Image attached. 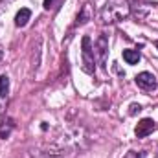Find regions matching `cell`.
<instances>
[{
	"label": "cell",
	"mask_w": 158,
	"mask_h": 158,
	"mask_svg": "<svg viewBox=\"0 0 158 158\" xmlns=\"http://www.w3.org/2000/svg\"><path fill=\"white\" fill-rule=\"evenodd\" d=\"M129 15H131V6L127 0H112L99 9L98 20L101 24H116L119 20L127 19Z\"/></svg>",
	"instance_id": "6da1fadb"
},
{
	"label": "cell",
	"mask_w": 158,
	"mask_h": 158,
	"mask_svg": "<svg viewBox=\"0 0 158 158\" xmlns=\"http://www.w3.org/2000/svg\"><path fill=\"white\" fill-rule=\"evenodd\" d=\"M81 46H83V70L92 76L96 72V55H94V44L90 37H83Z\"/></svg>",
	"instance_id": "7a4b0ae2"
},
{
	"label": "cell",
	"mask_w": 158,
	"mask_h": 158,
	"mask_svg": "<svg viewBox=\"0 0 158 158\" xmlns=\"http://www.w3.org/2000/svg\"><path fill=\"white\" fill-rule=\"evenodd\" d=\"M107 53H109V37L105 33H99L98 40L94 42V55L98 57L101 68H107Z\"/></svg>",
	"instance_id": "3957f363"
},
{
	"label": "cell",
	"mask_w": 158,
	"mask_h": 158,
	"mask_svg": "<svg viewBox=\"0 0 158 158\" xmlns=\"http://www.w3.org/2000/svg\"><path fill=\"white\" fill-rule=\"evenodd\" d=\"M136 85L142 90H155L158 86V79L151 72H142V74L136 76Z\"/></svg>",
	"instance_id": "277c9868"
},
{
	"label": "cell",
	"mask_w": 158,
	"mask_h": 158,
	"mask_svg": "<svg viewBox=\"0 0 158 158\" xmlns=\"http://www.w3.org/2000/svg\"><path fill=\"white\" fill-rule=\"evenodd\" d=\"M155 129H156V123H155L153 119L143 118L142 121H138V125H136V129H134V134H136V138H145V136H149Z\"/></svg>",
	"instance_id": "5b68a950"
},
{
	"label": "cell",
	"mask_w": 158,
	"mask_h": 158,
	"mask_svg": "<svg viewBox=\"0 0 158 158\" xmlns=\"http://www.w3.org/2000/svg\"><path fill=\"white\" fill-rule=\"evenodd\" d=\"M30 156L31 158H64L61 151H53V149H31Z\"/></svg>",
	"instance_id": "8992f818"
},
{
	"label": "cell",
	"mask_w": 158,
	"mask_h": 158,
	"mask_svg": "<svg viewBox=\"0 0 158 158\" xmlns=\"http://www.w3.org/2000/svg\"><path fill=\"white\" fill-rule=\"evenodd\" d=\"M88 20H92V7H90V4H85V6L81 7L79 15H77L76 26H83V24H86Z\"/></svg>",
	"instance_id": "52a82bcc"
},
{
	"label": "cell",
	"mask_w": 158,
	"mask_h": 158,
	"mask_svg": "<svg viewBox=\"0 0 158 158\" xmlns=\"http://www.w3.org/2000/svg\"><path fill=\"white\" fill-rule=\"evenodd\" d=\"M30 19H31V11H30L28 7H22V9L17 13V17H15V26H17V28H24Z\"/></svg>",
	"instance_id": "ba28073f"
},
{
	"label": "cell",
	"mask_w": 158,
	"mask_h": 158,
	"mask_svg": "<svg viewBox=\"0 0 158 158\" xmlns=\"http://www.w3.org/2000/svg\"><path fill=\"white\" fill-rule=\"evenodd\" d=\"M123 61L127 64H136L140 61V52L138 50H123Z\"/></svg>",
	"instance_id": "9c48e42d"
},
{
	"label": "cell",
	"mask_w": 158,
	"mask_h": 158,
	"mask_svg": "<svg viewBox=\"0 0 158 158\" xmlns=\"http://www.w3.org/2000/svg\"><path fill=\"white\" fill-rule=\"evenodd\" d=\"M13 127H15L13 119L7 118L4 123H2V127H0V138H2V140H7V138H9V134H11V131H13Z\"/></svg>",
	"instance_id": "30bf717a"
},
{
	"label": "cell",
	"mask_w": 158,
	"mask_h": 158,
	"mask_svg": "<svg viewBox=\"0 0 158 158\" xmlns=\"http://www.w3.org/2000/svg\"><path fill=\"white\" fill-rule=\"evenodd\" d=\"M9 94V77L4 74L0 76V98H7Z\"/></svg>",
	"instance_id": "8fae6325"
},
{
	"label": "cell",
	"mask_w": 158,
	"mask_h": 158,
	"mask_svg": "<svg viewBox=\"0 0 158 158\" xmlns=\"http://www.w3.org/2000/svg\"><path fill=\"white\" fill-rule=\"evenodd\" d=\"M143 156H145L143 151H129L123 158H143Z\"/></svg>",
	"instance_id": "7c38bea8"
},
{
	"label": "cell",
	"mask_w": 158,
	"mask_h": 158,
	"mask_svg": "<svg viewBox=\"0 0 158 158\" xmlns=\"http://www.w3.org/2000/svg\"><path fill=\"white\" fill-rule=\"evenodd\" d=\"M129 109H131V110H129V114H138V112L142 110V107H140L138 103H132V105H131Z\"/></svg>",
	"instance_id": "4fadbf2b"
},
{
	"label": "cell",
	"mask_w": 158,
	"mask_h": 158,
	"mask_svg": "<svg viewBox=\"0 0 158 158\" xmlns=\"http://www.w3.org/2000/svg\"><path fill=\"white\" fill-rule=\"evenodd\" d=\"M53 2H55V0H44V9H50V7H53Z\"/></svg>",
	"instance_id": "5bb4252c"
},
{
	"label": "cell",
	"mask_w": 158,
	"mask_h": 158,
	"mask_svg": "<svg viewBox=\"0 0 158 158\" xmlns=\"http://www.w3.org/2000/svg\"><path fill=\"white\" fill-rule=\"evenodd\" d=\"M2 59H4V52L0 50V63H2Z\"/></svg>",
	"instance_id": "9a60e30c"
},
{
	"label": "cell",
	"mask_w": 158,
	"mask_h": 158,
	"mask_svg": "<svg viewBox=\"0 0 158 158\" xmlns=\"http://www.w3.org/2000/svg\"><path fill=\"white\" fill-rule=\"evenodd\" d=\"M149 4H158V0H147Z\"/></svg>",
	"instance_id": "2e32d148"
},
{
	"label": "cell",
	"mask_w": 158,
	"mask_h": 158,
	"mask_svg": "<svg viewBox=\"0 0 158 158\" xmlns=\"http://www.w3.org/2000/svg\"><path fill=\"white\" fill-rule=\"evenodd\" d=\"M156 48H158V40H156Z\"/></svg>",
	"instance_id": "e0dca14e"
}]
</instances>
